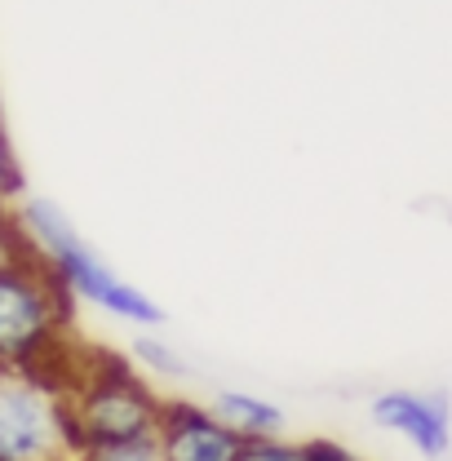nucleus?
<instances>
[{"label":"nucleus","instance_id":"1","mask_svg":"<svg viewBox=\"0 0 452 461\" xmlns=\"http://www.w3.org/2000/svg\"><path fill=\"white\" fill-rule=\"evenodd\" d=\"M71 293L32 253L0 262V373H50L67 386L71 359Z\"/></svg>","mask_w":452,"mask_h":461},{"label":"nucleus","instance_id":"2","mask_svg":"<svg viewBox=\"0 0 452 461\" xmlns=\"http://www.w3.org/2000/svg\"><path fill=\"white\" fill-rule=\"evenodd\" d=\"M62 391H67V430H71L76 457L94 448H112V444L156 439L165 395L129 359H115V355L76 359Z\"/></svg>","mask_w":452,"mask_h":461},{"label":"nucleus","instance_id":"3","mask_svg":"<svg viewBox=\"0 0 452 461\" xmlns=\"http://www.w3.org/2000/svg\"><path fill=\"white\" fill-rule=\"evenodd\" d=\"M14 218L27 235V244L36 249V258L58 276V285L67 288L71 297L80 302H94L98 311H107L124 324H138V329H156L165 324V311L142 293L138 285H129L124 276H115L112 267L80 240V230L67 222V213L50 204V200H36V195H23L14 204Z\"/></svg>","mask_w":452,"mask_h":461},{"label":"nucleus","instance_id":"4","mask_svg":"<svg viewBox=\"0 0 452 461\" xmlns=\"http://www.w3.org/2000/svg\"><path fill=\"white\" fill-rule=\"evenodd\" d=\"M0 461H76L58 377L0 373Z\"/></svg>","mask_w":452,"mask_h":461},{"label":"nucleus","instance_id":"5","mask_svg":"<svg viewBox=\"0 0 452 461\" xmlns=\"http://www.w3.org/2000/svg\"><path fill=\"white\" fill-rule=\"evenodd\" d=\"M240 435H231L213 408L186 400H165L160 426H156V448L165 461H235L240 457Z\"/></svg>","mask_w":452,"mask_h":461},{"label":"nucleus","instance_id":"6","mask_svg":"<svg viewBox=\"0 0 452 461\" xmlns=\"http://www.w3.org/2000/svg\"><path fill=\"white\" fill-rule=\"evenodd\" d=\"M373 421L412 439L426 457L448 453V400L444 395H412V391H386L373 400Z\"/></svg>","mask_w":452,"mask_h":461},{"label":"nucleus","instance_id":"7","mask_svg":"<svg viewBox=\"0 0 452 461\" xmlns=\"http://www.w3.org/2000/svg\"><path fill=\"white\" fill-rule=\"evenodd\" d=\"M213 417L222 421L231 435L240 439H271V435H284V412L276 403H267L262 395H249V391H222L213 395Z\"/></svg>","mask_w":452,"mask_h":461},{"label":"nucleus","instance_id":"8","mask_svg":"<svg viewBox=\"0 0 452 461\" xmlns=\"http://www.w3.org/2000/svg\"><path fill=\"white\" fill-rule=\"evenodd\" d=\"M23 165H18V151L5 133V120H0V209H14L23 200Z\"/></svg>","mask_w":452,"mask_h":461},{"label":"nucleus","instance_id":"9","mask_svg":"<svg viewBox=\"0 0 452 461\" xmlns=\"http://www.w3.org/2000/svg\"><path fill=\"white\" fill-rule=\"evenodd\" d=\"M235 461H302V444L271 435V439H244Z\"/></svg>","mask_w":452,"mask_h":461},{"label":"nucleus","instance_id":"10","mask_svg":"<svg viewBox=\"0 0 452 461\" xmlns=\"http://www.w3.org/2000/svg\"><path fill=\"white\" fill-rule=\"evenodd\" d=\"M133 359H138V364H147V368H156V373H165V377L186 373V364H182L165 342H156V338H138V342H133Z\"/></svg>","mask_w":452,"mask_h":461},{"label":"nucleus","instance_id":"11","mask_svg":"<svg viewBox=\"0 0 452 461\" xmlns=\"http://www.w3.org/2000/svg\"><path fill=\"white\" fill-rule=\"evenodd\" d=\"M76 461H165L156 439H133V444H112V448H94V453H80Z\"/></svg>","mask_w":452,"mask_h":461},{"label":"nucleus","instance_id":"12","mask_svg":"<svg viewBox=\"0 0 452 461\" xmlns=\"http://www.w3.org/2000/svg\"><path fill=\"white\" fill-rule=\"evenodd\" d=\"M302 461H359V457L346 453L333 439H311V444H302Z\"/></svg>","mask_w":452,"mask_h":461}]
</instances>
